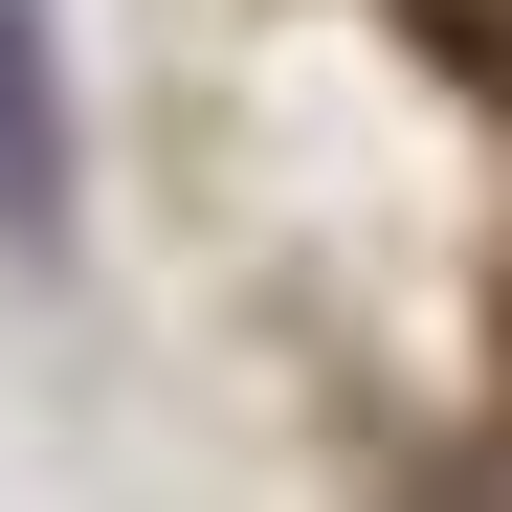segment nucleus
Segmentation results:
<instances>
[{
  "label": "nucleus",
  "mask_w": 512,
  "mask_h": 512,
  "mask_svg": "<svg viewBox=\"0 0 512 512\" xmlns=\"http://www.w3.org/2000/svg\"><path fill=\"white\" fill-rule=\"evenodd\" d=\"M401 45L446 67V90H490V112H512V0H401Z\"/></svg>",
  "instance_id": "obj_1"
}]
</instances>
